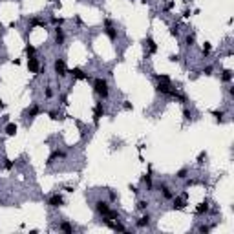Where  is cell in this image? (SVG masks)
<instances>
[{"label": "cell", "mask_w": 234, "mask_h": 234, "mask_svg": "<svg viewBox=\"0 0 234 234\" xmlns=\"http://www.w3.org/2000/svg\"><path fill=\"white\" fill-rule=\"evenodd\" d=\"M183 117H185V121H190L192 113H190V110H189V108H185V110H183Z\"/></svg>", "instance_id": "obj_29"}, {"label": "cell", "mask_w": 234, "mask_h": 234, "mask_svg": "<svg viewBox=\"0 0 234 234\" xmlns=\"http://www.w3.org/2000/svg\"><path fill=\"white\" fill-rule=\"evenodd\" d=\"M130 190H132V192H134V194H137V192H139V190H137V186H135V185H130Z\"/></svg>", "instance_id": "obj_40"}, {"label": "cell", "mask_w": 234, "mask_h": 234, "mask_svg": "<svg viewBox=\"0 0 234 234\" xmlns=\"http://www.w3.org/2000/svg\"><path fill=\"white\" fill-rule=\"evenodd\" d=\"M168 59H170V62H177V60H179V55H170Z\"/></svg>", "instance_id": "obj_38"}, {"label": "cell", "mask_w": 234, "mask_h": 234, "mask_svg": "<svg viewBox=\"0 0 234 234\" xmlns=\"http://www.w3.org/2000/svg\"><path fill=\"white\" fill-rule=\"evenodd\" d=\"M50 119H53V121H57V119H60V117L57 115V112H50Z\"/></svg>", "instance_id": "obj_36"}, {"label": "cell", "mask_w": 234, "mask_h": 234, "mask_svg": "<svg viewBox=\"0 0 234 234\" xmlns=\"http://www.w3.org/2000/svg\"><path fill=\"white\" fill-rule=\"evenodd\" d=\"M203 73H205V75H212V66H207V68L203 69Z\"/></svg>", "instance_id": "obj_35"}, {"label": "cell", "mask_w": 234, "mask_h": 234, "mask_svg": "<svg viewBox=\"0 0 234 234\" xmlns=\"http://www.w3.org/2000/svg\"><path fill=\"white\" fill-rule=\"evenodd\" d=\"M159 190L163 192V198H165V199H172L174 198V194L170 192V189H168L167 185H159Z\"/></svg>", "instance_id": "obj_15"}, {"label": "cell", "mask_w": 234, "mask_h": 234, "mask_svg": "<svg viewBox=\"0 0 234 234\" xmlns=\"http://www.w3.org/2000/svg\"><path fill=\"white\" fill-rule=\"evenodd\" d=\"M95 210H97L99 216H106V214L110 212V205H108L106 201L99 199V201H95Z\"/></svg>", "instance_id": "obj_5"}, {"label": "cell", "mask_w": 234, "mask_h": 234, "mask_svg": "<svg viewBox=\"0 0 234 234\" xmlns=\"http://www.w3.org/2000/svg\"><path fill=\"white\" fill-rule=\"evenodd\" d=\"M194 40H196V37L192 33H189V35L185 37V46H194Z\"/></svg>", "instance_id": "obj_21"}, {"label": "cell", "mask_w": 234, "mask_h": 234, "mask_svg": "<svg viewBox=\"0 0 234 234\" xmlns=\"http://www.w3.org/2000/svg\"><path fill=\"white\" fill-rule=\"evenodd\" d=\"M35 51H37V50H35V46L26 44V55H28V57H33V55H35Z\"/></svg>", "instance_id": "obj_22"}, {"label": "cell", "mask_w": 234, "mask_h": 234, "mask_svg": "<svg viewBox=\"0 0 234 234\" xmlns=\"http://www.w3.org/2000/svg\"><path fill=\"white\" fill-rule=\"evenodd\" d=\"M59 229H60L62 232H68V234H72V232H73V227H72V225H69V221H62Z\"/></svg>", "instance_id": "obj_18"}, {"label": "cell", "mask_w": 234, "mask_h": 234, "mask_svg": "<svg viewBox=\"0 0 234 234\" xmlns=\"http://www.w3.org/2000/svg\"><path fill=\"white\" fill-rule=\"evenodd\" d=\"M185 198L186 196H176V198H172V201H174V208H177V210H183L185 208Z\"/></svg>", "instance_id": "obj_11"}, {"label": "cell", "mask_w": 234, "mask_h": 234, "mask_svg": "<svg viewBox=\"0 0 234 234\" xmlns=\"http://www.w3.org/2000/svg\"><path fill=\"white\" fill-rule=\"evenodd\" d=\"M93 90H95V93H97L99 97H103V99H106L110 95L106 79H95V81H93Z\"/></svg>", "instance_id": "obj_1"}, {"label": "cell", "mask_w": 234, "mask_h": 234, "mask_svg": "<svg viewBox=\"0 0 234 234\" xmlns=\"http://www.w3.org/2000/svg\"><path fill=\"white\" fill-rule=\"evenodd\" d=\"M155 81H157V82H167V84H170V77H168V75H155Z\"/></svg>", "instance_id": "obj_23"}, {"label": "cell", "mask_w": 234, "mask_h": 234, "mask_svg": "<svg viewBox=\"0 0 234 234\" xmlns=\"http://www.w3.org/2000/svg\"><path fill=\"white\" fill-rule=\"evenodd\" d=\"M221 81L223 82H230L232 81V72H230V69H225V72L221 73Z\"/></svg>", "instance_id": "obj_19"}, {"label": "cell", "mask_w": 234, "mask_h": 234, "mask_svg": "<svg viewBox=\"0 0 234 234\" xmlns=\"http://www.w3.org/2000/svg\"><path fill=\"white\" fill-rule=\"evenodd\" d=\"M135 225L139 227V229H143V227H148L150 225V214H145V216H141L137 221H135Z\"/></svg>", "instance_id": "obj_12"}, {"label": "cell", "mask_w": 234, "mask_h": 234, "mask_svg": "<svg viewBox=\"0 0 234 234\" xmlns=\"http://www.w3.org/2000/svg\"><path fill=\"white\" fill-rule=\"evenodd\" d=\"M53 68H55V73H57V77H66V75H68V69H66L64 59H55Z\"/></svg>", "instance_id": "obj_3"}, {"label": "cell", "mask_w": 234, "mask_h": 234, "mask_svg": "<svg viewBox=\"0 0 234 234\" xmlns=\"http://www.w3.org/2000/svg\"><path fill=\"white\" fill-rule=\"evenodd\" d=\"M198 230H199V232H203V234H207V232H210V227H207V225H199V227H198Z\"/></svg>", "instance_id": "obj_30"}, {"label": "cell", "mask_w": 234, "mask_h": 234, "mask_svg": "<svg viewBox=\"0 0 234 234\" xmlns=\"http://www.w3.org/2000/svg\"><path fill=\"white\" fill-rule=\"evenodd\" d=\"M145 44L148 46V51H150V53H155V51H157V44H155V40H154L152 37H146Z\"/></svg>", "instance_id": "obj_14"}, {"label": "cell", "mask_w": 234, "mask_h": 234, "mask_svg": "<svg viewBox=\"0 0 234 234\" xmlns=\"http://www.w3.org/2000/svg\"><path fill=\"white\" fill-rule=\"evenodd\" d=\"M69 75H72L73 79H81V81L82 79H90V75H86L81 68H72V69H69Z\"/></svg>", "instance_id": "obj_9"}, {"label": "cell", "mask_w": 234, "mask_h": 234, "mask_svg": "<svg viewBox=\"0 0 234 234\" xmlns=\"http://www.w3.org/2000/svg\"><path fill=\"white\" fill-rule=\"evenodd\" d=\"M4 130H6L8 135H15V134H17V125H15V123H8Z\"/></svg>", "instance_id": "obj_17"}, {"label": "cell", "mask_w": 234, "mask_h": 234, "mask_svg": "<svg viewBox=\"0 0 234 234\" xmlns=\"http://www.w3.org/2000/svg\"><path fill=\"white\" fill-rule=\"evenodd\" d=\"M103 115H104V106H103V103H97L95 108H93V125H95V126L99 125Z\"/></svg>", "instance_id": "obj_4"}, {"label": "cell", "mask_w": 234, "mask_h": 234, "mask_svg": "<svg viewBox=\"0 0 234 234\" xmlns=\"http://www.w3.org/2000/svg\"><path fill=\"white\" fill-rule=\"evenodd\" d=\"M186 174H189V170H186V168H181V170H177L176 177H177V179H185V177H186Z\"/></svg>", "instance_id": "obj_25"}, {"label": "cell", "mask_w": 234, "mask_h": 234, "mask_svg": "<svg viewBox=\"0 0 234 234\" xmlns=\"http://www.w3.org/2000/svg\"><path fill=\"white\" fill-rule=\"evenodd\" d=\"M66 40V35H64V29L60 26H55V44L57 46H62Z\"/></svg>", "instance_id": "obj_8"}, {"label": "cell", "mask_w": 234, "mask_h": 234, "mask_svg": "<svg viewBox=\"0 0 234 234\" xmlns=\"http://www.w3.org/2000/svg\"><path fill=\"white\" fill-rule=\"evenodd\" d=\"M104 33H106V37L113 42V40H117V29L113 28V22L110 20V18H104Z\"/></svg>", "instance_id": "obj_2"}, {"label": "cell", "mask_w": 234, "mask_h": 234, "mask_svg": "<svg viewBox=\"0 0 234 234\" xmlns=\"http://www.w3.org/2000/svg\"><path fill=\"white\" fill-rule=\"evenodd\" d=\"M28 69L31 73H38L40 72V62H38V59L33 55V57H28Z\"/></svg>", "instance_id": "obj_6"}, {"label": "cell", "mask_w": 234, "mask_h": 234, "mask_svg": "<svg viewBox=\"0 0 234 234\" xmlns=\"http://www.w3.org/2000/svg\"><path fill=\"white\" fill-rule=\"evenodd\" d=\"M115 199H117V194L113 190H110V201H115Z\"/></svg>", "instance_id": "obj_39"}, {"label": "cell", "mask_w": 234, "mask_h": 234, "mask_svg": "<svg viewBox=\"0 0 234 234\" xmlns=\"http://www.w3.org/2000/svg\"><path fill=\"white\" fill-rule=\"evenodd\" d=\"M38 112H40V110H38V106H37V104H33V106H31V108L28 110V115H29L31 119H33L35 115H38Z\"/></svg>", "instance_id": "obj_20"}, {"label": "cell", "mask_w": 234, "mask_h": 234, "mask_svg": "<svg viewBox=\"0 0 234 234\" xmlns=\"http://www.w3.org/2000/svg\"><path fill=\"white\" fill-rule=\"evenodd\" d=\"M212 115L216 117V121H218V123H221V121H223V112H221V110H214V112H212Z\"/></svg>", "instance_id": "obj_24"}, {"label": "cell", "mask_w": 234, "mask_h": 234, "mask_svg": "<svg viewBox=\"0 0 234 234\" xmlns=\"http://www.w3.org/2000/svg\"><path fill=\"white\" fill-rule=\"evenodd\" d=\"M210 50H212V46H210L208 42H205V46H203V50H201V51H203V57H207V55L210 53Z\"/></svg>", "instance_id": "obj_28"}, {"label": "cell", "mask_w": 234, "mask_h": 234, "mask_svg": "<svg viewBox=\"0 0 234 234\" xmlns=\"http://www.w3.org/2000/svg\"><path fill=\"white\" fill-rule=\"evenodd\" d=\"M205 157H207V154H205V152H201V154H199V157H198V163H199V165L203 163V159H205Z\"/></svg>", "instance_id": "obj_37"}, {"label": "cell", "mask_w": 234, "mask_h": 234, "mask_svg": "<svg viewBox=\"0 0 234 234\" xmlns=\"http://www.w3.org/2000/svg\"><path fill=\"white\" fill-rule=\"evenodd\" d=\"M51 22H53L55 26H60L62 22H64V18H57V17H51Z\"/></svg>", "instance_id": "obj_31"}, {"label": "cell", "mask_w": 234, "mask_h": 234, "mask_svg": "<svg viewBox=\"0 0 234 234\" xmlns=\"http://www.w3.org/2000/svg\"><path fill=\"white\" fill-rule=\"evenodd\" d=\"M59 157H66V152H64V150H53L51 155L48 157V161H46V163H48V165H53L55 159H59Z\"/></svg>", "instance_id": "obj_10"}, {"label": "cell", "mask_w": 234, "mask_h": 234, "mask_svg": "<svg viewBox=\"0 0 234 234\" xmlns=\"http://www.w3.org/2000/svg\"><path fill=\"white\" fill-rule=\"evenodd\" d=\"M4 167H6L8 170H11V168H13V163H11L9 159H6V161H4Z\"/></svg>", "instance_id": "obj_34"}, {"label": "cell", "mask_w": 234, "mask_h": 234, "mask_svg": "<svg viewBox=\"0 0 234 234\" xmlns=\"http://www.w3.org/2000/svg\"><path fill=\"white\" fill-rule=\"evenodd\" d=\"M143 183H146L148 189H152V176H150V174H145V176H143Z\"/></svg>", "instance_id": "obj_26"}, {"label": "cell", "mask_w": 234, "mask_h": 234, "mask_svg": "<svg viewBox=\"0 0 234 234\" xmlns=\"http://www.w3.org/2000/svg\"><path fill=\"white\" fill-rule=\"evenodd\" d=\"M0 29H2V26H0Z\"/></svg>", "instance_id": "obj_41"}, {"label": "cell", "mask_w": 234, "mask_h": 234, "mask_svg": "<svg viewBox=\"0 0 234 234\" xmlns=\"http://www.w3.org/2000/svg\"><path fill=\"white\" fill-rule=\"evenodd\" d=\"M48 205H50V207H53V208H59V207H62V205H64V198H62L60 194H53V196L48 199Z\"/></svg>", "instance_id": "obj_7"}, {"label": "cell", "mask_w": 234, "mask_h": 234, "mask_svg": "<svg viewBox=\"0 0 234 234\" xmlns=\"http://www.w3.org/2000/svg\"><path fill=\"white\" fill-rule=\"evenodd\" d=\"M44 95H46V97H48V99H51V97H53V90H51V88H46V91H44Z\"/></svg>", "instance_id": "obj_33"}, {"label": "cell", "mask_w": 234, "mask_h": 234, "mask_svg": "<svg viewBox=\"0 0 234 234\" xmlns=\"http://www.w3.org/2000/svg\"><path fill=\"white\" fill-rule=\"evenodd\" d=\"M35 26H42V28H44V26H46V22H44L40 17H33V18L29 20V31H31Z\"/></svg>", "instance_id": "obj_13"}, {"label": "cell", "mask_w": 234, "mask_h": 234, "mask_svg": "<svg viewBox=\"0 0 234 234\" xmlns=\"http://www.w3.org/2000/svg\"><path fill=\"white\" fill-rule=\"evenodd\" d=\"M205 212H208V201H207V199L201 201V203L198 205V208H196V214H205Z\"/></svg>", "instance_id": "obj_16"}, {"label": "cell", "mask_w": 234, "mask_h": 234, "mask_svg": "<svg viewBox=\"0 0 234 234\" xmlns=\"http://www.w3.org/2000/svg\"><path fill=\"white\" fill-rule=\"evenodd\" d=\"M170 35H172V37H179V29H177L176 26H172V28H170Z\"/></svg>", "instance_id": "obj_32"}, {"label": "cell", "mask_w": 234, "mask_h": 234, "mask_svg": "<svg viewBox=\"0 0 234 234\" xmlns=\"http://www.w3.org/2000/svg\"><path fill=\"white\" fill-rule=\"evenodd\" d=\"M148 205H150L148 201H145V199H141V201H139V203H137V208H139V210H146V208H148Z\"/></svg>", "instance_id": "obj_27"}]
</instances>
